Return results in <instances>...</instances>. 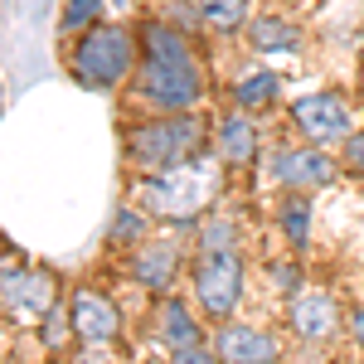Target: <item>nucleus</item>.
<instances>
[{"mask_svg":"<svg viewBox=\"0 0 364 364\" xmlns=\"http://www.w3.org/2000/svg\"><path fill=\"white\" fill-rule=\"evenodd\" d=\"M141 92L156 102V107H170V112H190L204 92V78H199V63L190 54V39L180 29L161 25H141Z\"/></svg>","mask_w":364,"mask_h":364,"instance_id":"f257e3e1","label":"nucleus"},{"mask_svg":"<svg viewBox=\"0 0 364 364\" xmlns=\"http://www.w3.org/2000/svg\"><path fill=\"white\" fill-rule=\"evenodd\" d=\"M195 296L199 311L214 316V321H228L238 311V296H243V257L233 248V224L219 219L199 233V262H195Z\"/></svg>","mask_w":364,"mask_h":364,"instance_id":"f03ea898","label":"nucleus"},{"mask_svg":"<svg viewBox=\"0 0 364 364\" xmlns=\"http://www.w3.org/2000/svg\"><path fill=\"white\" fill-rule=\"evenodd\" d=\"M214 195H219V166L214 161H199V156L185 161V166H175V170H166V175H151L141 185V204L151 214H161V219H175V224L195 219Z\"/></svg>","mask_w":364,"mask_h":364,"instance_id":"7ed1b4c3","label":"nucleus"},{"mask_svg":"<svg viewBox=\"0 0 364 364\" xmlns=\"http://www.w3.org/2000/svg\"><path fill=\"white\" fill-rule=\"evenodd\" d=\"M199 141H204L199 117H156V122H141L127 132V156L136 170L166 175V170L195 161Z\"/></svg>","mask_w":364,"mask_h":364,"instance_id":"20e7f679","label":"nucleus"},{"mask_svg":"<svg viewBox=\"0 0 364 364\" xmlns=\"http://www.w3.org/2000/svg\"><path fill=\"white\" fill-rule=\"evenodd\" d=\"M132 68V34L122 25L83 29V44L73 49V78L83 87H117Z\"/></svg>","mask_w":364,"mask_h":364,"instance_id":"39448f33","label":"nucleus"},{"mask_svg":"<svg viewBox=\"0 0 364 364\" xmlns=\"http://www.w3.org/2000/svg\"><path fill=\"white\" fill-rule=\"evenodd\" d=\"M291 122H296V132H301L311 146H331V141L355 136V107H350L340 92H306V97H296Z\"/></svg>","mask_w":364,"mask_h":364,"instance_id":"423d86ee","label":"nucleus"},{"mask_svg":"<svg viewBox=\"0 0 364 364\" xmlns=\"http://www.w3.org/2000/svg\"><path fill=\"white\" fill-rule=\"evenodd\" d=\"M0 301L20 321H39L54 311V277L39 267H20V262H0Z\"/></svg>","mask_w":364,"mask_h":364,"instance_id":"0eeeda50","label":"nucleus"},{"mask_svg":"<svg viewBox=\"0 0 364 364\" xmlns=\"http://www.w3.org/2000/svg\"><path fill=\"white\" fill-rule=\"evenodd\" d=\"M272 180L287 190H321L336 180L331 156H321V146H287L272 156Z\"/></svg>","mask_w":364,"mask_h":364,"instance_id":"6e6552de","label":"nucleus"},{"mask_svg":"<svg viewBox=\"0 0 364 364\" xmlns=\"http://www.w3.org/2000/svg\"><path fill=\"white\" fill-rule=\"evenodd\" d=\"M214 350L224 355V364H272L277 355V340L267 336V331H257V326H228L219 331L214 340Z\"/></svg>","mask_w":364,"mask_h":364,"instance_id":"1a4fd4ad","label":"nucleus"},{"mask_svg":"<svg viewBox=\"0 0 364 364\" xmlns=\"http://www.w3.org/2000/svg\"><path fill=\"white\" fill-rule=\"evenodd\" d=\"M73 331L83 340H112L122 331V316L102 291H78L73 296Z\"/></svg>","mask_w":364,"mask_h":364,"instance_id":"9d476101","label":"nucleus"},{"mask_svg":"<svg viewBox=\"0 0 364 364\" xmlns=\"http://www.w3.org/2000/svg\"><path fill=\"white\" fill-rule=\"evenodd\" d=\"M291 326L306 340H326L340 326L336 301H331L326 291H296V296H291Z\"/></svg>","mask_w":364,"mask_h":364,"instance_id":"9b49d317","label":"nucleus"},{"mask_svg":"<svg viewBox=\"0 0 364 364\" xmlns=\"http://www.w3.org/2000/svg\"><path fill=\"white\" fill-rule=\"evenodd\" d=\"M175 262H180V248L175 243H141V252L132 257V272H136L141 287H151V291H166L170 282H175Z\"/></svg>","mask_w":364,"mask_h":364,"instance_id":"f8f14e48","label":"nucleus"},{"mask_svg":"<svg viewBox=\"0 0 364 364\" xmlns=\"http://www.w3.org/2000/svg\"><path fill=\"white\" fill-rule=\"evenodd\" d=\"M252 151H257V132H252L248 117H224V127H219V156L233 161V166H248Z\"/></svg>","mask_w":364,"mask_h":364,"instance_id":"ddd939ff","label":"nucleus"},{"mask_svg":"<svg viewBox=\"0 0 364 364\" xmlns=\"http://www.w3.org/2000/svg\"><path fill=\"white\" fill-rule=\"evenodd\" d=\"M161 340H166L170 355H180V350L199 345V321L180 301H166V311H161Z\"/></svg>","mask_w":364,"mask_h":364,"instance_id":"4468645a","label":"nucleus"},{"mask_svg":"<svg viewBox=\"0 0 364 364\" xmlns=\"http://www.w3.org/2000/svg\"><path fill=\"white\" fill-rule=\"evenodd\" d=\"M195 15L219 34H233L238 25H248V0H195Z\"/></svg>","mask_w":364,"mask_h":364,"instance_id":"2eb2a0df","label":"nucleus"},{"mask_svg":"<svg viewBox=\"0 0 364 364\" xmlns=\"http://www.w3.org/2000/svg\"><path fill=\"white\" fill-rule=\"evenodd\" d=\"M277 92H282V78L277 73H248L243 83H238V107H272L277 102Z\"/></svg>","mask_w":364,"mask_h":364,"instance_id":"dca6fc26","label":"nucleus"},{"mask_svg":"<svg viewBox=\"0 0 364 364\" xmlns=\"http://www.w3.org/2000/svg\"><path fill=\"white\" fill-rule=\"evenodd\" d=\"M252 44L257 49H296V25H287V20H257L252 25Z\"/></svg>","mask_w":364,"mask_h":364,"instance_id":"f3484780","label":"nucleus"},{"mask_svg":"<svg viewBox=\"0 0 364 364\" xmlns=\"http://www.w3.org/2000/svg\"><path fill=\"white\" fill-rule=\"evenodd\" d=\"M306 219H311V204H306V195H291L287 204H282V228H287V238L301 248L306 243Z\"/></svg>","mask_w":364,"mask_h":364,"instance_id":"a211bd4d","label":"nucleus"},{"mask_svg":"<svg viewBox=\"0 0 364 364\" xmlns=\"http://www.w3.org/2000/svg\"><path fill=\"white\" fill-rule=\"evenodd\" d=\"M102 15V0H68L63 5V34H78V29H92Z\"/></svg>","mask_w":364,"mask_h":364,"instance_id":"6ab92c4d","label":"nucleus"},{"mask_svg":"<svg viewBox=\"0 0 364 364\" xmlns=\"http://www.w3.org/2000/svg\"><path fill=\"white\" fill-rule=\"evenodd\" d=\"M141 228H146V224H141V214H136V209H122V214L112 219V238H117V243H136V238H141Z\"/></svg>","mask_w":364,"mask_h":364,"instance_id":"aec40b11","label":"nucleus"},{"mask_svg":"<svg viewBox=\"0 0 364 364\" xmlns=\"http://www.w3.org/2000/svg\"><path fill=\"white\" fill-rule=\"evenodd\" d=\"M175 364H224V355L219 350H204V345H190V350L175 355Z\"/></svg>","mask_w":364,"mask_h":364,"instance_id":"412c9836","label":"nucleus"},{"mask_svg":"<svg viewBox=\"0 0 364 364\" xmlns=\"http://www.w3.org/2000/svg\"><path fill=\"white\" fill-rule=\"evenodd\" d=\"M345 166L364 175V132H355V136L345 141Z\"/></svg>","mask_w":364,"mask_h":364,"instance_id":"4be33fe9","label":"nucleus"},{"mask_svg":"<svg viewBox=\"0 0 364 364\" xmlns=\"http://www.w3.org/2000/svg\"><path fill=\"white\" fill-rule=\"evenodd\" d=\"M355 340L364 345V311H355Z\"/></svg>","mask_w":364,"mask_h":364,"instance_id":"5701e85b","label":"nucleus"}]
</instances>
